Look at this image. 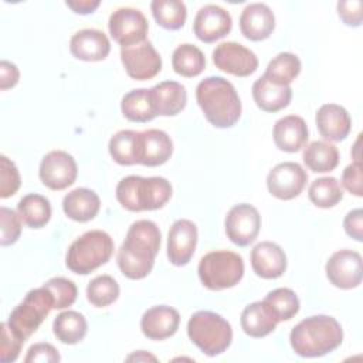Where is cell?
<instances>
[{"label": "cell", "instance_id": "6da1fadb", "mask_svg": "<svg viewBox=\"0 0 363 363\" xmlns=\"http://www.w3.org/2000/svg\"><path fill=\"white\" fill-rule=\"evenodd\" d=\"M160 230L153 221L138 220L132 223L116 255L121 272L129 279L147 277L160 250Z\"/></svg>", "mask_w": 363, "mask_h": 363}, {"label": "cell", "instance_id": "7a4b0ae2", "mask_svg": "<svg viewBox=\"0 0 363 363\" xmlns=\"http://www.w3.org/2000/svg\"><path fill=\"white\" fill-rule=\"evenodd\" d=\"M343 342L340 323L328 315H315L301 320L292 328L289 343L292 350L301 357H320Z\"/></svg>", "mask_w": 363, "mask_h": 363}, {"label": "cell", "instance_id": "3957f363", "mask_svg": "<svg viewBox=\"0 0 363 363\" xmlns=\"http://www.w3.org/2000/svg\"><path fill=\"white\" fill-rule=\"evenodd\" d=\"M196 99L206 119L216 128H231L241 116L240 96L234 85L223 77H207L200 81Z\"/></svg>", "mask_w": 363, "mask_h": 363}, {"label": "cell", "instance_id": "277c9868", "mask_svg": "<svg viewBox=\"0 0 363 363\" xmlns=\"http://www.w3.org/2000/svg\"><path fill=\"white\" fill-rule=\"evenodd\" d=\"M173 189L160 176H126L116 186V200L129 211H152L162 208L172 197Z\"/></svg>", "mask_w": 363, "mask_h": 363}, {"label": "cell", "instance_id": "5b68a950", "mask_svg": "<svg viewBox=\"0 0 363 363\" xmlns=\"http://www.w3.org/2000/svg\"><path fill=\"white\" fill-rule=\"evenodd\" d=\"M113 254V241L102 230H91L78 237L68 248L65 265L78 275H88L106 264Z\"/></svg>", "mask_w": 363, "mask_h": 363}, {"label": "cell", "instance_id": "8992f818", "mask_svg": "<svg viewBox=\"0 0 363 363\" xmlns=\"http://www.w3.org/2000/svg\"><path fill=\"white\" fill-rule=\"evenodd\" d=\"M189 339L207 356L224 353L233 340L231 325L218 313L197 311L187 322Z\"/></svg>", "mask_w": 363, "mask_h": 363}, {"label": "cell", "instance_id": "52a82bcc", "mask_svg": "<svg viewBox=\"0 0 363 363\" xmlns=\"http://www.w3.org/2000/svg\"><path fill=\"white\" fill-rule=\"evenodd\" d=\"M197 274L201 284L210 291H223L235 286L244 275V261L233 251H211L201 257Z\"/></svg>", "mask_w": 363, "mask_h": 363}, {"label": "cell", "instance_id": "ba28073f", "mask_svg": "<svg viewBox=\"0 0 363 363\" xmlns=\"http://www.w3.org/2000/svg\"><path fill=\"white\" fill-rule=\"evenodd\" d=\"M54 309V298L43 285L27 292L24 299L11 311L7 325L23 340H27Z\"/></svg>", "mask_w": 363, "mask_h": 363}, {"label": "cell", "instance_id": "9c48e42d", "mask_svg": "<svg viewBox=\"0 0 363 363\" xmlns=\"http://www.w3.org/2000/svg\"><path fill=\"white\" fill-rule=\"evenodd\" d=\"M108 30L111 37L122 48L147 40L146 35L149 31V24L140 10L132 7H121L109 16Z\"/></svg>", "mask_w": 363, "mask_h": 363}, {"label": "cell", "instance_id": "30bf717a", "mask_svg": "<svg viewBox=\"0 0 363 363\" xmlns=\"http://www.w3.org/2000/svg\"><path fill=\"white\" fill-rule=\"evenodd\" d=\"M121 61L126 74L136 81L156 77L162 69V57L149 40L121 48Z\"/></svg>", "mask_w": 363, "mask_h": 363}, {"label": "cell", "instance_id": "8fae6325", "mask_svg": "<svg viewBox=\"0 0 363 363\" xmlns=\"http://www.w3.org/2000/svg\"><path fill=\"white\" fill-rule=\"evenodd\" d=\"M77 174V162L68 152L51 150L41 159L38 176L50 190H64L72 186Z\"/></svg>", "mask_w": 363, "mask_h": 363}, {"label": "cell", "instance_id": "7c38bea8", "mask_svg": "<svg viewBox=\"0 0 363 363\" xmlns=\"http://www.w3.org/2000/svg\"><path fill=\"white\" fill-rule=\"evenodd\" d=\"M225 234L230 241L238 247L252 244L261 228V216L258 210L247 203L235 204L230 208L224 221Z\"/></svg>", "mask_w": 363, "mask_h": 363}, {"label": "cell", "instance_id": "4fadbf2b", "mask_svg": "<svg viewBox=\"0 0 363 363\" xmlns=\"http://www.w3.org/2000/svg\"><path fill=\"white\" fill-rule=\"evenodd\" d=\"M329 282L340 289H352L362 284V255L353 250H340L330 255L325 265Z\"/></svg>", "mask_w": 363, "mask_h": 363}, {"label": "cell", "instance_id": "5bb4252c", "mask_svg": "<svg viewBox=\"0 0 363 363\" xmlns=\"http://www.w3.org/2000/svg\"><path fill=\"white\" fill-rule=\"evenodd\" d=\"M214 65L234 77H250L258 68L257 55L247 47L235 41L218 44L213 51Z\"/></svg>", "mask_w": 363, "mask_h": 363}, {"label": "cell", "instance_id": "9a60e30c", "mask_svg": "<svg viewBox=\"0 0 363 363\" xmlns=\"http://www.w3.org/2000/svg\"><path fill=\"white\" fill-rule=\"evenodd\" d=\"M308 182V173L295 162H284L274 166L267 176L268 191L279 200L298 197Z\"/></svg>", "mask_w": 363, "mask_h": 363}, {"label": "cell", "instance_id": "2e32d148", "mask_svg": "<svg viewBox=\"0 0 363 363\" xmlns=\"http://www.w3.org/2000/svg\"><path fill=\"white\" fill-rule=\"evenodd\" d=\"M173 153L170 136L160 129H146L138 132L136 164L156 167L164 164Z\"/></svg>", "mask_w": 363, "mask_h": 363}, {"label": "cell", "instance_id": "e0dca14e", "mask_svg": "<svg viewBox=\"0 0 363 363\" xmlns=\"http://www.w3.org/2000/svg\"><path fill=\"white\" fill-rule=\"evenodd\" d=\"M231 27L233 20L230 13L217 4L203 6L197 11L193 23L196 37L206 44L225 37L231 31Z\"/></svg>", "mask_w": 363, "mask_h": 363}, {"label": "cell", "instance_id": "ac0fdd59", "mask_svg": "<svg viewBox=\"0 0 363 363\" xmlns=\"http://www.w3.org/2000/svg\"><path fill=\"white\" fill-rule=\"evenodd\" d=\"M197 245V227L193 221L180 218L174 221L167 234V258L176 267L190 262Z\"/></svg>", "mask_w": 363, "mask_h": 363}, {"label": "cell", "instance_id": "d6986e66", "mask_svg": "<svg viewBox=\"0 0 363 363\" xmlns=\"http://www.w3.org/2000/svg\"><path fill=\"white\" fill-rule=\"evenodd\" d=\"M180 325L179 312L167 305L149 308L140 319L142 333L150 340H164L173 336Z\"/></svg>", "mask_w": 363, "mask_h": 363}, {"label": "cell", "instance_id": "ffe728a7", "mask_svg": "<svg viewBox=\"0 0 363 363\" xmlns=\"http://www.w3.org/2000/svg\"><path fill=\"white\" fill-rule=\"evenodd\" d=\"M275 28V16L264 3L247 4L240 16L241 34L251 41L267 40Z\"/></svg>", "mask_w": 363, "mask_h": 363}, {"label": "cell", "instance_id": "44dd1931", "mask_svg": "<svg viewBox=\"0 0 363 363\" xmlns=\"http://www.w3.org/2000/svg\"><path fill=\"white\" fill-rule=\"evenodd\" d=\"M320 136L329 142H340L347 138L352 129V119L347 111L337 104L322 105L315 116Z\"/></svg>", "mask_w": 363, "mask_h": 363}, {"label": "cell", "instance_id": "7402d4cb", "mask_svg": "<svg viewBox=\"0 0 363 363\" xmlns=\"http://www.w3.org/2000/svg\"><path fill=\"white\" fill-rule=\"evenodd\" d=\"M251 267L258 277L264 279H275L286 269V255L278 244L262 241L251 251Z\"/></svg>", "mask_w": 363, "mask_h": 363}, {"label": "cell", "instance_id": "603a6c76", "mask_svg": "<svg viewBox=\"0 0 363 363\" xmlns=\"http://www.w3.org/2000/svg\"><path fill=\"white\" fill-rule=\"evenodd\" d=\"M71 54L82 61H102L111 51L106 34L96 28L77 31L69 40Z\"/></svg>", "mask_w": 363, "mask_h": 363}, {"label": "cell", "instance_id": "cb8c5ba5", "mask_svg": "<svg viewBox=\"0 0 363 363\" xmlns=\"http://www.w3.org/2000/svg\"><path fill=\"white\" fill-rule=\"evenodd\" d=\"M272 138L275 146L279 150L295 153L299 152L308 142L309 133L303 118L296 115H288L278 119L272 129Z\"/></svg>", "mask_w": 363, "mask_h": 363}, {"label": "cell", "instance_id": "d4e9b609", "mask_svg": "<svg viewBox=\"0 0 363 363\" xmlns=\"http://www.w3.org/2000/svg\"><path fill=\"white\" fill-rule=\"evenodd\" d=\"M156 115L174 116L180 113L187 102L186 88L176 81H163L149 89Z\"/></svg>", "mask_w": 363, "mask_h": 363}, {"label": "cell", "instance_id": "484cf974", "mask_svg": "<svg viewBox=\"0 0 363 363\" xmlns=\"http://www.w3.org/2000/svg\"><path fill=\"white\" fill-rule=\"evenodd\" d=\"M252 98L261 111L278 112L289 105L292 89L262 75L252 84Z\"/></svg>", "mask_w": 363, "mask_h": 363}, {"label": "cell", "instance_id": "4316f807", "mask_svg": "<svg viewBox=\"0 0 363 363\" xmlns=\"http://www.w3.org/2000/svg\"><path fill=\"white\" fill-rule=\"evenodd\" d=\"M101 207L98 194L86 187H78L67 193L62 199L65 216L78 223H86L95 218Z\"/></svg>", "mask_w": 363, "mask_h": 363}, {"label": "cell", "instance_id": "83f0119b", "mask_svg": "<svg viewBox=\"0 0 363 363\" xmlns=\"http://www.w3.org/2000/svg\"><path fill=\"white\" fill-rule=\"evenodd\" d=\"M240 323L245 335L264 337L275 330L278 320L264 301H257L244 308Z\"/></svg>", "mask_w": 363, "mask_h": 363}, {"label": "cell", "instance_id": "f1b7e54d", "mask_svg": "<svg viewBox=\"0 0 363 363\" xmlns=\"http://www.w3.org/2000/svg\"><path fill=\"white\" fill-rule=\"evenodd\" d=\"M302 159L313 173H328L337 167L339 150L330 142L313 140L303 149Z\"/></svg>", "mask_w": 363, "mask_h": 363}, {"label": "cell", "instance_id": "f546056e", "mask_svg": "<svg viewBox=\"0 0 363 363\" xmlns=\"http://www.w3.org/2000/svg\"><path fill=\"white\" fill-rule=\"evenodd\" d=\"M52 332L61 343L75 345L85 337L88 323L82 313L77 311H64L54 319Z\"/></svg>", "mask_w": 363, "mask_h": 363}, {"label": "cell", "instance_id": "4dcf8cb0", "mask_svg": "<svg viewBox=\"0 0 363 363\" xmlns=\"http://www.w3.org/2000/svg\"><path fill=\"white\" fill-rule=\"evenodd\" d=\"M121 111L128 121L139 123L149 122L157 116L152 104L150 92L146 88L132 89L125 94L121 101Z\"/></svg>", "mask_w": 363, "mask_h": 363}, {"label": "cell", "instance_id": "1f68e13d", "mask_svg": "<svg viewBox=\"0 0 363 363\" xmlns=\"http://www.w3.org/2000/svg\"><path fill=\"white\" fill-rule=\"evenodd\" d=\"M17 213L30 228H41L51 218L50 200L41 194H26L17 204Z\"/></svg>", "mask_w": 363, "mask_h": 363}, {"label": "cell", "instance_id": "d6a6232c", "mask_svg": "<svg viewBox=\"0 0 363 363\" xmlns=\"http://www.w3.org/2000/svg\"><path fill=\"white\" fill-rule=\"evenodd\" d=\"M172 67L176 74L193 78L203 72L206 68V58L200 48L193 44H180L172 55Z\"/></svg>", "mask_w": 363, "mask_h": 363}, {"label": "cell", "instance_id": "836d02e7", "mask_svg": "<svg viewBox=\"0 0 363 363\" xmlns=\"http://www.w3.org/2000/svg\"><path fill=\"white\" fill-rule=\"evenodd\" d=\"M150 10L156 23L170 31L182 28L187 18L186 4L179 0H153Z\"/></svg>", "mask_w": 363, "mask_h": 363}, {"label": "cell", "instance_id": "e575fe53", "mask_svg": "<svg viewBox=\"0 0 363 363\" xmlns=\"http://www.w3.org/2000/svg\"><path fill=\"white\" fill-rule=\"evenodd\" d=\"M301 60L292 52H279L267 65L264 75L271 81L289 85L301 72Z\"/></svg>", "mask_w": 363, "mask_h": 363}, {"label": "cell", "instance_id": "d590c367", "mask_svg": "<svg viewBox=\"0 0 363 363\" xmlns=\"http://www.w3.org/2000/svg\"><path fill=\"white\" fill-rule=\"evenodd\" d=\"M308 197L316 207L330 208L343 199V190L337 179L326 176L319 177L311 183Z\"/></svg>", "mask_w": 363, "mask_h": 363}, {"label": "cell", "instance_id": "8d00e7d4", "mask_svg": "<svg viewBox=\"0 0 363 363\" xmlns=\"http://www.w3.org/2000/svg\"><path fill=\"white\" fill-rule=\"evenodd\" d=\"M136 143L138 132L130 129H123L116 132L108 143V150L111 157L121 166L136 164Z\"/></svg>", "mask_w": 363, "mask_h": 363}, {"label": "cell", "instance_id": "74e56055", "mask_svg": "<svg viewBox=\"0 0 363 363\" xmlns=\"http://www.w3.org/2000/svg\"><path fill=\"white\" fill-rule=\"evenodd\" d=\"M278 322L289 320L299 312V298L289 288H277L262 299Z\"/></svg>", "mask_w": 363, "mask_h": 363}, {"label": "cell", "instance_id": "f35d334b", "mask_svg": "<svg viewBox=\"0 0 363 363\" xmlns=\"http://www.w3.org/2000/svg\"><path fill=\"white\" fill-rule=\"evenodd\" d=\"M119 296V285L111 275H98L86 286V299L95 308H105Z\"/></svg>", "mask_w": 363, "mask_h": 363}, {"label": "cell", "instance_id": "ab89813d", "mask_svg": "<svg viewBox=\"0 0 363 363\" xmlns=\"http://www.w3.org/2000/svg\"><path fill=\"white\" fill-rule=\"evenodd\" d=\"M44 286L51 292L54 298V309H65L71 306L77 299V285L68 278H51L44 284Z\"/></svg>", "mask_w": 363, "mask_h": 363}, {"label": "cell", "instance_id": "60d3db41", "mask_svg": "<svg viewBox=\"0 0 363 363\" xmlns=\"http://www.w3.org/2000/svg\"><path fill=\"white\" fill-rule=\"evenodd\" d=\"M21 179L17 166L7 156H0V197L14 196L20 189Z\"/></svg>", "mask_w": 363, "mask_h": 363}, {"label": "cell", "instance_id": "b9f144b4", "mask_svg": "<svg viewBox=\"0 0 363 363\" xmlns=\"http://www.w3.org/2000/svg\"><path fill=\"white\" fill-rule=\"evenodd\" d=\"M0 223H1V238L0 244L3 247L14 244L21 234V217L11 208H0Z\"/></svg>", "mask_w": 363, "mask_h": 363}, {"label": "cell", "instance_id": "7bdbcfd3", "mask_svg": "<svg viewBox=\"0 0 363 363\" xmlns=\"http://www.w3.org/2000/svg\"><path fill=\"white\" fill-rule=\"evenodd\" d=\"M26 340H23L7 322L1 323V342H0V360L1 363L16 362Z\"/></svg>", "mask_w": 363, "mask_h": 363}, {"label": "cell", "instance_id": "ee69618b", "mask_svg": "<svg viewBox=\"0 0 363 363\" xmlns=\"http://www.w3.org/2000/svg\"><path fill=\"white\" fill-rule=\"evenodd\" d=\"M342 184L350 194L357 197L363 196L362 162H353L345 167L342 173Z\"/></svg>", "mask_w": 363, "mask_h": 363}, {"label": "cell", "instance_id": "f6af8a7d", "mask_svg": "<svg viewBox=\"0 0 363 363\" xmlns=\"http://www.w3.org/2000/svg\"><path fill=\"white\" fill-rule=\"evenodd\" d=\"M337 14L349 27H359L362 24V1L346 0L337 3Z\"/></svg>", "mask_w": 363, "mask_h": 363}, {"label": "cell", "instance_id": "bcb514c9", "mask_svg": "<svg viewBox=\"0 0 363 363\" xmlns=\"http://www.w3.org/2000/svg\"><path fill=\"white\" fill-rule=\"evenodd\" d=\"M60 360H61V356L51 343H34L33 346H30L27 356L24 357L26 363L60 362Z\"/></svg>", "mask_w": 363, "mask_h": 363}, {"label": "cell", "instance_id": "7dc6e473", "mask_svg": "<svg viewBox=\"0 0 363 363\" xmlns=\"http://www.w3.org/2000/svg\"><path fill=\"white\" fill-rule=\"evenodd\" d=\"M343 228L349 237L362 242L363 241V210L354 208V210L349 211L345 216Z\"/></svg>", "mask_w": 363, "mask_h": 363}, {"label": "cell", "instance_id": "c3c4849f", "mask_svg": "<svg viewBox=\"0 0 363 363\" xmlns=\"http://www.w3.org/2000/svg\"><path fill=\"white\" fill-rule=\"evenodd\" d=\"M20 78V71L16 64L3 60L0 62V89L6 91L9 88H13L17 85Z\"/></svg>", "mask_w": 363, "mask_h": 363}, {"label": "cell", "instance_id": "681fc988", "mask_svg": "<svg viewBox=\"0 0 363 363\" xmlns=\"http://www.w3.org/2000/svg\"><path fill=\"white\" fill-rule=\"evenodd\" d=\"M101 1L95 0V1H91V0H77V1H65V6L69 7L74 13L77 14H89V13H94L98 7H99Z\"/></svg>", "mask_w": 363, "mask_h": 363}, {"label": "cell", "instance_id": "f907efd6", "mask_svg": "<svg viewBox=\"0 0 363 363\" xmlns=\"http://www.w3.org/2000/svg\"><path fill=\"white\" fill-rule=\"evenodd\" d=\"M132 359H135V360H156V357L155 356H152V354H146L143 350H139V353H135V354H132V356H129L128 357V360H132Z\"/></svg>", "mask_w": 363, "mask_h": 363}]
</instances>
